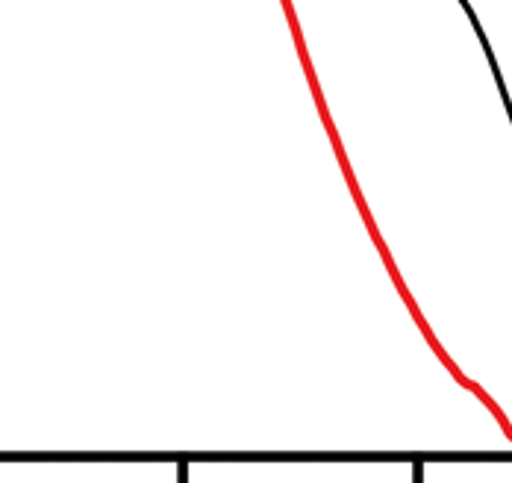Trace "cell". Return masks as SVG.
<instances>
[{"instance_id":"1","label":"cell","mask_w":512,"mask_h":483,"mask_svg":"<svg viewBox=\"0 0 512 483\" xmlns=\"http://www.w3.org/2000/svg\"><path fill=\"white\" fill-rule=\"evenodd\" d=\"M412 483H424V466L421 463L412 466Z\"/></svg>"},{"instance_id":"2","label":"cell","mask_w":512,"mask_h":483,"mask_svg":"<svg viewBox=\"0 0 512 483\" xmlns=\"http://www.w3.org/2000/svg\"><path fill=\"white\" fill-rule=\"evenodd\" d=\"M177 483H189V466L186 463L177 466Z\"/></svg>"}]
</instances>
